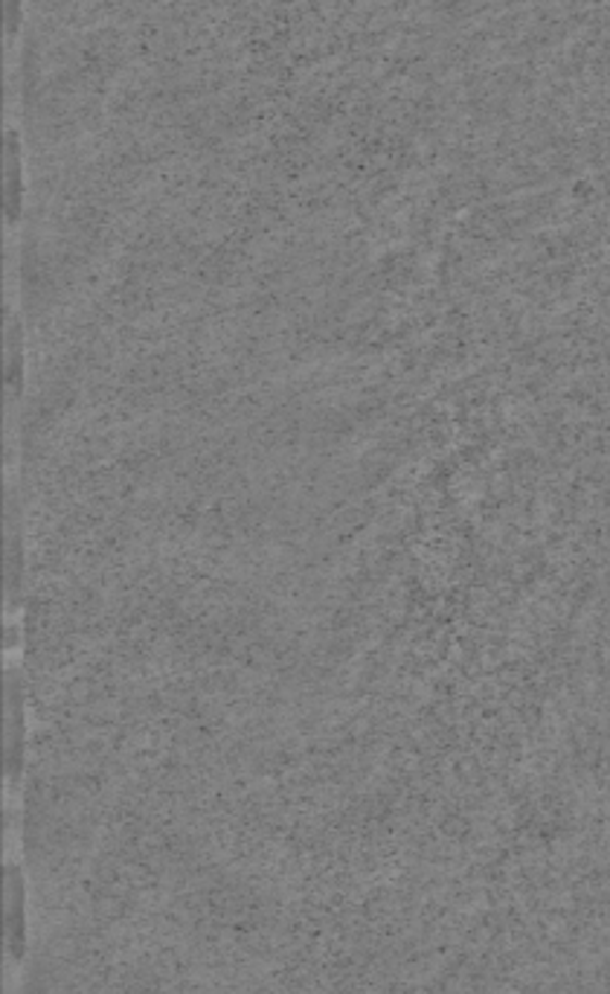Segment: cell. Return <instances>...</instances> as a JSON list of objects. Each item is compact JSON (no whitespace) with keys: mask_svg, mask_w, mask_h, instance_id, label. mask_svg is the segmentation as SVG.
Returning <instances> with one entry per match:
<instances>
[{"mask_svg":"<svg viewBox=\"0 0 610 994\" xmlns=\"http://www.w3.org/2000/svg\"><path fill=\"white\" fill-rule=\"evenodd\" d=\"M7 181H10V213L15 222L21 196H24V142H21V132L15 125H10V134H7Z\"/></svg>","mask_w":610,"mask_h":994,"instance_id":"obj_1","label":"cell"},{"mask_svg":"<svg viewBox=\"0 0 610 994\" xmlns=\"http://www.w3.org/2000/svg\"><path fill=\"white\" fill-rule=\"evenodd\" d=\"M24 24V0H7V36L15 41Z\"/></svg>","mask_w":610,"mask_h":994,"instance_id":"obj_2","label":"cell"}]
</instances>
